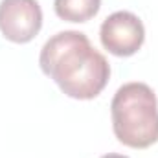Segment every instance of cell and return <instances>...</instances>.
I'll return each mask as SVG.
<instances>
[{
  "instance_id": "6da1fadb",
  "label": "cell",
  "mask_w": 158,
  "mask_h": 158,
  "mask_svg": "<svg viewBox=\"0 0 158 158\" xmlns=\"http://www.w3.org/2000/svg\"><path fill=\"white\" fill-rule=\"evenodd\" d=\"M44 76L52 79L64 96L88 101L98 98L109 79L110 64L90 39L76 30L59 31L44 42L39 55Z\"/></svg>"
},
{
  "instance_id": "7a4b0ae2",
  "label": "cell",
  "mask_w": 158,
  "mask_h": 158,
  "mask_svg": "<svg viewBox=\"0 0 158 158\" xmlns=\"http://www.w3.org/2000/svg\"><path fill=\"white\" fill-rule=\"evenodd\" d=\"M112 131L119 143L147 149L158 142V99L145 83L121 85L110 103Z\"/></svg>"
},
{
  "instance_id": "3957f363",
  "label": "cell",
  "mask_w": 158,
  "mask_h": 158,
  "mask_svg": "<svg viewBox=\"0 0 158 158\" xmlns=\"http://www.w3.org/2000/svg\"><path fill=\"white\" fill-rule=\"evenodd\" d=\"M99 40L109 53L116 57H131L138 53L145 42L143 22L131 11H116L103 20Z\"/></svg>"
},
{
  "instance_id": "277c9868",
  "label": "cell",
  "mask_w": 158,
  "mask_h": 158,
  "mask_svg": "<svg viewBox=\"0 0 158 158\" xmlns=\"http://www.w3.org/2000/svg\"><path fill=\"white\" fill-rule=\"evenodd\" d=\"M42 28V9L37 0H2L0 33L15 44H28Z\"/></svg>"
},
{
  "instance_id": "5b68a950",
  "label": "cell",
  "mask_w": 158,
  "mask_h": 158,
  "mask_svg": "<svg viewBox=\"0 0 158 158\" xmlns=\"http://www.w3.org/2000/svg\"><path fill=\"white\" fill-rule=\"evenodd\" d=\"M55 15L66 22H88L101 9V0H53Z\"/></svg>"
},
{
  "instance_id": "8992f818",
  "label": "cell",
  "mask_w": 158,
  "mask_h": 158,
  "mask_svg": "<svg viewBox=\"0 0 158 158\" xmlns=\"http://www.w3.org/2000/svg\"><path fill=\"white\" fill-rule=\"evenodd\" d=\"M101 158H129L125 155H118V153H109V155H103Z\"/></svg>"
}]
</instances>
